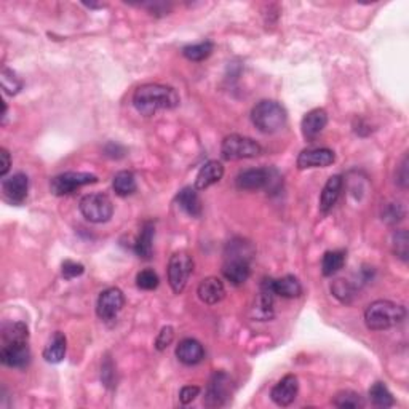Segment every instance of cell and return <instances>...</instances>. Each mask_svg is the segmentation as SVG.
<instances>
[{"label": "cell", "mask_w": 409, "mask_h": 409, "mask_svg": "<svg viewBox=\"0 0 409 409\" xmlns=\"http://www.w3.org/2000/svg\"><path fill=\"white\" fill-rule=\"evenodd\" d=\"M277 173L269 168H251L245 170L237 176L235 184L240 190H261L271 188L273 176Z\"/></svg>", "instance_id": "7c38bea8"}, {"label": "cell", "mask_w": 409, "mask_h": 409, "mask_svg": "<svg viewBox=\"0 0 409 409\" xmlns=\"http://www.w3.org/2000/svg\"><path fill=\"white\" fill-rule=\"evenodd\" d=\"M271 280L272 278H264L261 283V293L256 299L255 317L259 322H266V320L273 317V298H275V294L272 291Z\"/></svg>", "instance_id": "ac0fdd59"}, {"label": "cell", "mask_w": 409, "mask_h": 409, "mask_svg": "<svg viewBox=\"0 0 409 409\" xmlns=\"http://www.w3.org/2000/svg\"><path fill=\"white\" fill-rule=\"evenodd\" d=\"M98 183V176L91 173H82V172H67L55 176L50 183L51 194L56 197H64L72 192H75L77 189L84 188L88 184Z\"/></svg>", "instance_id": "ba28073f"}, {"label": "cell", "mask_w": 409, "mask_h": 409, "mask_svg": "<svg viewBox=\"0 0 409 409\" xmlns=\"http://www.w3.org/2000/svg\"><path fill=\"white\" fill-rule=\"evenodd\" d=\"M403 216H405V210L401 208L400 203L388 205L384 211V219L387 222H390V224H397V222H400L403 219Z\"/></svg>", "instance_id": "74e56055"}, {"label": "cell", "mask_w": 409, "mask_h": 409, "mask_svg": "<svg viewBox=\"0 0 409 409\" xmlns=\"http://www.w3.org/2000/svg\"><path fill=\"white\" fill-rule=\"evenodd\" d=\"M397 178H398L397 179L398 184H400L403 189H406L408 188V157L403 158V162L400 165V173L397 174Z\"/></svg>", "instance_id": "b9f144b4"}, {"label": "cell", "mask_w": 409, "mask_h": 409, "mask_svg": "<svg viewBox=\"0 0 409 409\" xmlns=\"http://www.w3.org/2000/svg\"><path fill=\"white\" fill-rule=\"evenodd\" d=\"M262 154L261 144L253 138L242 134H229L224 138L221 146V155L227 162H235L243 158H256Z\"/></svg>", "instance_id": "5b68a950"}, {"label": "cell", "mask_w": 409, "mask_h": 409, "mask_svg": "<svg viewBox=\"0 0 409 409\" xmlns=\"http://www.w3.org/2000/svg\"><path fill=\"white\" fill-rule=\"evenodd\" d=\"M66 350H67L66 336L61 333V331H56L53 338L50 339V343L46 344V347L44 349V358L46 363L58 365L64 360Z\"/></svg>", "instance_id": "603a6c76"}, {"label": "cell", "mask_w": 409, "mask_h": 409, "mask_svg": "<svg viewBox=\"0 0 409 409\" xmlns=\"http://www.w3.org/2000/svg\"><path fill=\"white\" fill-rule=\"evenodd\" d=\"M112 188L118 197H128L136 192V178L131 172H118L112 179Z\"/></svg>", "instance_id": "484cf974"}, {"label": "cell", "mask_w": 409, "mask_h": 409, "mask_svg": "<svg viewBox=\"0 0 409 409\" xmlns=\"http://www.w3.org/2000/svg\"><path fill=\"white\" fill-rule=\"evenodd\" d=\"M272 291L275 296H282L287 299H296L302 296V284L294 275H284L277 280H271Z\"/></svg>", "instance_id": "7402d4cb"}, {"label": "cell", "mask_w": 409, "mask_h": 409, "mask_svg": "<svg viewBox=\"0 0 409 409\" xmlns=\"http://www.w3.org/2000/svg\"><path fill=\"white\" fill-rule=\"evenodd\" d=\"M178 200V205L183 208L185 213L192 217H200L201 216V200L199 194H197L195 188H184L176 197Z\"/></svg>", "instance_id": "d4e9b609"}, {"label": "cell", "mask_w": 409, "mask_h": 409, "mask_svg": "<svg viewBox=\"0 0 409 409\" xmlns=\"http://www.w3.org/2000/svg\"><path fill=\"white\" fill-rule=\"evenodd\" d=\"M288 113L280 102L272 100L259 101L251 111V122L264 134H273L287 125Z\"/></svg>", "instance_id": "277c9868"}, {"label": "cell", "mask_w": 409, "mask_h": 409, "mask_svg": "<svg viewBox=\"0 0 409 409\" xmlns=\"http://www.w3.org/2000/svg\"><path fill=\"white\" fill-rule=\"evenodd\" d=\"M173 339H174L173 326H163V328L160 329L157 339H155V349H157L158 352L167 350L168 347L172 345Z\"/></svg>", "instance_id": "d590c367"}, {"label": "cell", "mask_w": 409, "mask_h": 409, "mask_svg": "<svg viewBox=\"0 0 409 409\" xmlns=\"http://www.w3.org/2000/svg\"><path fill=\"white\" fill-rule=\"evenodd\" d=\"M336 162V154L331 149L317 147V149H305L298 157V168H325L329 167Z\"/></svg>", "instance_id": "5bb4252c"}, {"label": "cell", "mask_w": 409, "mask_h": 409, "mask_svg": "<svg viewBox=\"0 0 409 409\" xmlns=\"http://www.w3.org/2000/svg\"><path fill=\"white\" fill-rule=\"evenodd\" d=\"M406 318V309L392 301H374L365 310V323L372 331H385L400 325Z\"/></svg>", "instance_id": "3957f363"}, {"label": "cell", "mask_w": 409, "mask_h": 409, "mask_svg": "<svg viewBox=\"0 0 409 409\" xmlns=\"http://www.w3.org/2000/svg\"><path fill=\"white\" fill-rule=\"evenodd\" d=\"M158 275L155 273L152 269H146V271H141L136 275V284L138 288L144 289V291H152L158 287Z\"/></svg>", "instance_id": "e575fe53"}, {"label": "cell", "mask_w": 409, "mask_h": 409, "mask_svg": "<svg viewBox=\"0 0 409 409\" xmlns=\"http://www.w3.org/2000/svg\"><path fill=\"white\" fill-rule=\"evenodd\" d=\"M333 405L343 409H360L365 408V400L360 393L354 390H343L334 397Z\"/></svg>", "instance_id": "4dcf8cb0"}, {"label": "cell", "mask_w": 409, "mask_h": 409, "mask_svg": "<svg viewBox=\"0 0 409 409\" xmlns=\"http://www.w3.org/2000/svg\"><path fill=\"white\" fill-rule=\"evenodd\" d=\"M326 125H328V112L325 109L317 107L305 113L301 123L302 136L305 138V141H313L326 128Z\"/></svg>", "instance_id": "2e32d148"}, {"label": "cell", "mask_w": 409, "mask_h": 409, "mask_svg": "<svg viewBox=\"0 0 409 409\" xmlns=\"http://www.w3.org/2000/svg\"><path fill=\"white\" fill-rule=\"evenodd\" d=\"M133 106L141 116L152 117L158 111H170L179 106V95L173 87L162 84H146L136 88Z\"/></svg>", "instance_id": "6da1fadb"}, {"label": "cell", "mask_w": 409, "mask_h": 409, "mask_svg": "<svg viewBox=\"0 0 409 409\" xmlns=\"http://www.w3.org/2000/svg\"><path fill=\"white\" fill-rule=\"evenodd\" d=\"M194 272V259L189 253L178 251L170 257L168 262V282L174 294H181L184 291L185 284L189 282V277Z\"/></svg>", "instance_id": "8992f818"}, {"label": "cell", "mask_w": 409, "mask_h": 409, "mask_svg": "<svg viewBox=\"0 0 409 409\" xmlns=\"http://www.w3.org/2000/svg\"><path fill=\"white\" fill-rule=\"evenodd\" d=\"M255 255V248L251 243L242 238L232 240L227 245L226 250V262L222 267V275L227 282H230L234 287L246 283L251 275V257Z\"/></svg>", "instance_id": "7a4b0ae2"}, {"label": "cell", "mask_w": 409, "mask_h": 409, "mask_svg": "<svg viewBox=\"0 0 409 409\" xmlns=\"http://www.w3.org/2000/svg\"><path fill=\"white\" fill-rule=\"evenodd\" d=\"M15 340H29L28 325L23 322L3 325L2 343H15Z\"/></svg>", "instance_id": "f546056e"}, {"label": "cell", "mask_w": 409, "mask_h": 409, "mask_svg": "<svg viewBox=\"0 0 409 409\" xmlns=\"http://www.w3.org/2000/svg\"><path fill=\"white\" fill-rule=\"evenodd\" d=\"M232 397V379L224 371L215 372L210 379V384L206 387L205 405L208 408H221L224 406Z\"/></svg>", "instance_id": "9c48e42d"}, {"label": "cell", "mask_w": 409, "mask_h": 409, "mask_svg": "<svg viewBox=\"0 0 409 409\" xmlns=\"http://www.w3.org/2000/svg\"><path fill=\"white\" fill-rule=\"evenodd\" d=\"M222 176H224V167H222V163L217 162V160H210V162H206L203 167L200 168L199 174H197L195 189L197 190L208 189L213 184L219 183Z\"/></svg>", "instance_id": "44dd1931"}, {"label": "cell", "mask_w": 409, "mask_h": 409, "mask_svg": "<svg viewBox=\"0 0 409 409\" xmlns=\"http://www.w3.org/2000/svg\"><path fill=\"white\" fill-rule=\"evenodd\" d=\"M10 167H12V157L7 149H0V176L5 178L8 173Z\"/></svg>", "instance_id": "60d3db41"}, {"label": "cell", "mask_w": 409, "mask_h": 409, "mask_svg": "<svg viewBox=\"0 0 409 409\" xmlns=\"http://www.w3.org/2000/svg\"><path fill=\"white\" fill-rule=\"evenodd\" d=\"M199 395H200V387L185 385V387L181 388L179 400H181V403H183V405H189V403H192Z\"/></svg>", "instance_id": "f35d334b"}, {"label": "cell", "mask_w": 409, "mask_h": 409, "mask_svg": "<svg viewBox=\"0 0 409 409\" xmlns=\"http://www.w3.org/2000/svg\"><path fill=\"white\" fill-rule=\"evenodd\" d=\"M29 178L24 173H15L2 181V192L5 200L12 205H23L28 199Z\"/></svg>", "instance_id": "4fadbf2b"}, {"label": "cell", "mask_w": 409, "mask_h": 409, "mask_svg": "<svg viewBox=\"0 0 409 409\" xmlns=\"http://www.w3.org/2000/svg\"><path fill=\"white\" fill-rule=\"evenodd\" d=\"M176 356H178L181 363L194 366V365H199L200 361L205 358V349L197 339L188 338L181 340L178 347H176Z\"/></svg>", "instance_id": "d6986e66"}, {"label": "cell", "mask_w": 409, "mask_h": 409, "mask_svg": "<svg viewBox=\"0 0 409 409\" xmlns=\"http://www.w3.org/2000/svg\"><path fill=\"white\" fill-rule=\"evenodd\" d=\"M101 379L104 382L106 387H113V381H116V372H113V365L111 360H106L101 367Z\"/></svg>", "instance_id": "ab89813d"}, {"label": "cell", "mask_w": 409, "mask_h": 409, "mask_svg": "<svg viewBox=\"0 0 409 409\" xmlns=\"http://www.w3.org/2000/svg\"><path fill=\"white\" fill-rule=\"evenodd\" d=\"M345 264V253L334 250V251H326L322 259V272L325 277H333L334 273H338Z\"/></svg>", "instance_id": "4316f807"}, {"label": "cell", "mask_w": 409, "mask_h": 409, "mask_svg": "<svg viewBox=\"0 0 409 409\" xmlns=\"http://www.w3.org/2000/svg\"><path fill=\"white\" fill-rule=\"evenodd\" d=\"M80 213L87 221L102 224L113 215L112 200L106 194H88L80 200Z\"/></svg>", "instance_id": "52a82bcc"}, {"label": "cell", "mask_w": 409, "mask_h": 409, "mask_svg": "<svg viewBox=\"0 0 409 409\" xmlns=\"http://www.w3.org/2000/svg\"><path fill=\"white\" fill-rule=\"evenodd\" d=\"M344 179L340 174H334L326 181L325 188L320 195V211L322 215H328L331 210L334 208V205L338 203L340 192H343Z\"/></svg>", "instance_id": "e0dca14e"}, {"label": "cell", "mask_w": 409, "mask_h": 409, "mask_svg": "<svg viewBox=\"0 0 409 409\" xmlns=\"http://www.w3.org/2000/svg\"><path fill=\"white\" fill-rule=\"evenodd\" d=\"M197 294H199L200 301L203 304L215 305L226 298L224 283L217 277H208L205 280H201L199 289H197Z\"/></svg>", "instance_id": "ffe728a7"}, {"label": "cell", "mask_w": 409, "mask_h": 409, "mask_svg": "<svg viewBox=\"0 0 409 409\" xmlns=\"http://www.w3.org/2000/svg\"><path fill=\"white\" fill-rule=\"evenodd\" d=\"M370 400L376 408H392L395 405L393 395L384 382H374L370 388Z\"/></svg>", "instance_id": "83f0119b"}, {"label": "cell", "mask_w": 409, "mask_h": 409, "mask_svg": "<svg viewBox=\"0 0 409 409\" xmlns=\"http://www.w3.org/2000/svg\"><path fill=\"white\" fill-rule=\"evenodd\" d=\"M2 87L7 95H18L23 88V80L19 79L15 71H10L7 67L2 69Z\"/></svg>", "instance_id": "d6a6232c"}, {"label": "cell", "mask_w": 409, "mask_h": 409, "mask_svg": "<svg viewBox=\"0 0 409 409\" xmlns=\"http://www.w3.org/2000/svg\"><path fill=\"white\" fill-rule=\"evenodd\" d=\"M299 392V381L294 374H287L272 388L271 398L277 406L287 408L296 400Z\"/></svg>", "instance_id": "9a60e30c"}, {"label": "cell", "mask_w": 409, "mask_h": 409, "mask_svg": "<svg viewBox=\"0 0 409 409\" xmlns=\"http://www.w3.org/2000/svg\"><path fill=\"white\" fill-rule=\"evenodd\" d=\"M215 50V44L210 42V40H205V42L188 45L183 48L184 58L189 61H195V63H200V61H205L208 56H211Z\"/></svg>", "instance_id": "f1b7e54d"}, {"label": "cell", "mask_w": 409, "mask_h": 409, "mask_svg": "<svg viewBox=\"0 0 409 409\" xmlns=\"http://www.w3.org/2000/svg\"><path fill=\"white\" fill-rule=\"evenodd\" d=\"M0 361L8 367H26L30 363L29 340H15V343H2L0 349Z\"/></svg>", "instance_id": "8fae6325"}, {"label": "cell", "mask_w": 409, "mask_h": 409, "mask_svg": "<svg viewBox=\"0 0 409 409\" xmlns=\"http://www.w3.org/2000/svg\"><path fill=\"white\" fill-rule=\"evenodd\" d=\"M61 269H63V277L66 278V280H72V278L80 277L82 273L85 272L84 264L75 262V261H69V259H67V261L63 262V266H61Z\"/></svg>", "instance_id": "8d00e7d4"}, {"label": "cell", "mask_w": 409, "mask_h": 409, "mask_svg": "<svg viewBox=\"0 0 409 409\" xmlns=\"http://www.w3.org/2000/svg\"><path fill=\"white\" fill-rule=\"evenodd\" d=\"M331 293H333V296L336 299H339L343 304H350L356 296L354 284L347 280H343V278L331 283Z\"/></svg>", "instance_id": "1f68e13d"}, {"label": "cell", "mask_w": 409, "mask_h": 409, "mask_svg": "<svg viewBox=\"0 0 409 409\" xmlns=\"http://www.w3.org/2000/svg\"><path fill=\"white\" fill-rule=\"evenodd\" d=\"M155 235V226L154 222L147 221L144 222L141 227V232L134 243V253L143 259H151L152 257V242Z\"/></svg>", "instance_id": "cb8c5ba5"}, {"label": "cell", "mask_w": 409, "mask_h": 409, "mask_svg": "<svg viewBox=\"0 0 409 409\" xmlns=\"http://www.w3.org/2000/svg\"><path fill=\"white\" fill-rule=\"evenodd\" d=\"M393 253H395L397 257H400L403 262L408 261L409 238H408V232L405 229L397 230L395 234H393Z\"/></svg>", "instance_id": "836d02e7"}, {"label": "cell", "mask_w": 409, "mask_h": 409, "mask_svg": "<svg viewBox=\"0 0 409 409\" xmlns=\"http://www.w3.org/2000/svg\"><path fill=\"white\" fill-rule=\"evenodd\" d=\"M125 305V296H123L122 289L116 287L107 288L104 291H101L100 298L96 302V313L101 320H113L120 313V310Z\"/></svg>", "instance_id": "30bf717a"}]
</instances>
